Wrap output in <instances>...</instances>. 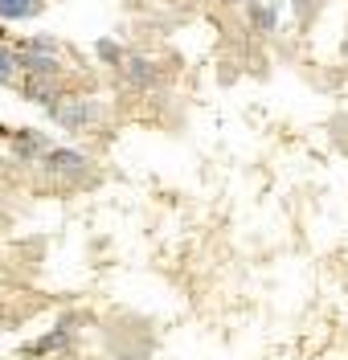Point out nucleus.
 Here are the masks:
<instances>
[{
	"label": "nucleus",
	"instance_id": "obj_1",
	"mask_svg": "<svg viewBox=\"0 0 348 360\" xmlns=\"http://www.w3.org/2000/svg\"><path fill=\"white\" fill-rule=\"evenodd\" d=\"M49 115H53V119H58L66 131H78V127L94 123L98 107H94V103H82V98H58V103L49 107Z\"/></svg>",
	"mask_w": 348,
	"mask_h": 360
},
{
	"label": "nucleus",
	"instance_id": "obj_2",
	"mask_svg": "<svg viewBox=\"0 0 348 360\" xmlns=\"http://www.w3.org/2000/svg\"><path fill=\"white\" fill-rule=\"evenodd\" d=\"M41 164H46L49 176H58V180H74V176H82V172H86V156H82V152H74V148H49Z\"/></svg>",
	"mask_w": 348,
	"mask_h": 360
},
{
	"label": "nucleus",
	"instance_id": "obj_3",
	"mask_svg": "<svg viewBox=\"0 0 348 360\" xmlns=\"http://www.w3.org/2000/svg\"><path fill=\"white\" fill-rule=\"evenodd\" d=\"M13 152H17V156H25V160H33V156L46 160L49 139H46V135H37V131H17V135H13Z\"/></svg>",
	"mask_w": 348,
	"mask_h": 360
},
{
	"label": "nucleus",
	"instance_id": "obj_4",
	"mask_svg": "<svg viewBox=\"0 0 348 360\" xmlns=\"http://www.w3.org/2000/svg\"><path fill=\"white\" fill-rule=\"evenodd\" d=\"M41 13V0H0V21H29Z\"/></svg>",
	"mask_w": 348,
	"mask_h": 360
},
{
	"label": "nucleus",
	"instance_id": "obj_5",
	"mask_svg": "<svg viewBox=\"0 0 348 360\" xmlns=\"http://www.w3.org/2000/svg\"><path fill=\"white\" fill-rule=\"evenodd\" d=\"M70 336L66 332H49L46 340H37V344H29V352H53V348H66Z\"/></svg>",
	"mask_w": 348,
	"mask_h": 360
},
{
	"label": "nucleus",
	"instance_id": "obj_6",
	"mask_svg": "<svg viewBox=\"0 0 348 360\" xmlns=\"http://www.w3.org/2000/svg\"><path fill=\"white\" fill-rule=\"evenodd\" d=\"M127 74H131L136 86H148V82H152V66H148L143 58H131V62H127Z\"/></svg>",
	"mask_w": 348,
	"mask_h": 360
},
{
	"label": "nucleus",
	"instance_id": "obj_7",
	"mask_svg": "<svg viewBox=\"0 0 348 360\" xmlns=\"http://www.w3.org/2000/svg\"><path fill=\"white\" fill-rule=\"evenodd\" d=\"M13 74H17V53L0 45V86H4V82H13Z\"/></svg>",
	"mask_w": 348,
	"mask_h": 360
},
{
	"label": "nucleus",
	"instance_id": "obj_8",
	"mask_svg": "<svg viewBox=\"0 0 348 360\" xmlns=\"http://www.w3.org/2000/svg\"><path fill=\"white\" fill-rule=\"evenodd\" d=\"M98 58H103V62H119L123 53H119V45H111V41H98Z\"/></svg>",
	"mask_w": 348,
	"mask_h": 360
}]
</instances>
